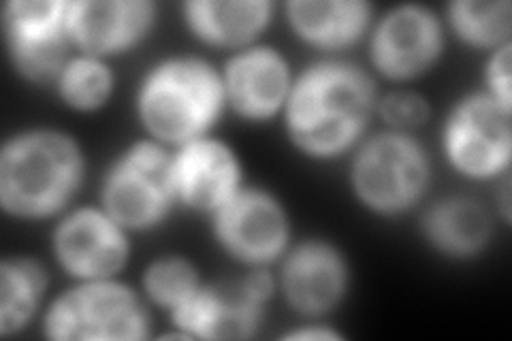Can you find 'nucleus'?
<instances>
[{
    "mask_svg": "<svg viewBox=\"0 0 512 341\" xmlns=\"http://www.w3.org/2000/svg\"><path fill=\"white\" fill-rule=\"evenodd\" d=\"M175 201L173 156L158 141L133 143L103 182V209L126 231L154 229Z\"/></svg>",
    "mask_w": 512,
    "mask_h": 341,
    "instance_id": "nucleus-6",
    "label": "nucleus"
},
{
    "mask_svg": "<svg viewBox=\"0 0 512 341\" xmlns=\"http://www.w3.org/2000/svg\"><path fill=\"white\" fill-rule=\"evenodd\" d=\"M423 235L444 256L470 258L487 248L491 218L470 197H448L425 211Z\"/></svg>",
    "mask_w": 512,
    "mask_h": 341,
    "instance_id": "nucleus-19",
    "label": "nucleus"
},
{
    "mask_svg": "<svg viewBox=\"0 0 512 341\" xmlns=\"http://www.w3.org/2000/svg\"><path fill=\"white\" fill-rule=\"evenodd\" d=\"M214 233L235 261L259 267L286 252L291 226L274 194L263 188H239L214 211Z\"/></svg>",
    "mask_w": 512,
    "mask_h": 341,
    "instance_id": "nucleus-10",
    "label": "nucleus"
},
{
    "mask_svg": "<svg viewBox=\"0 0 512 341\" xmlns=\"http://www.w3.org/2000/svg\"><path fill=\"white\" fill-rule=\"evenodd\" d=\"M84 180L77 141L52 128L9 139L0 154V205L22 220L47 218L67 205Z\"/></svg>",
    "mask_w": 512,
    "mask_h": 341,
    "instance_id": "nucleus-2",
    "label": "nucleus"
},
{
    "mask_svg": "<svg viewBox=\"0 0 512 341\" xmlns=\"http://www.w3.org/2000/svg\"><path fill=\"white\" fill-rule=\"evenodd\" d=\"M224 94L235 113L254 122L274 118L291 92V69L284 56L267 45L235 54L224 67Z\"/></svg>",
    "mask_w": 512,
    "mask_h": 341,
    "instance_id": "nucleus-15",
    "label": "nucleus"
},
{
    "mask_svg": "<svg viewBox=\"0 0 512 341\" xmlns=\"http://www.w3.org/2000/svg\"><path fill=\"white\" fill-rule=\"evenodd\" d=\"M348 263L329 241H303L288 252L280 286L288 305L303 316H323L340 305L348 290Z\"/></svg>",
    "mask_w": 512,
    "mask_h": 341,
    "instance_id": "nucleus-14",
    "label": "nucleus"
},
{
    "mask_svg": "<svg viewBox=\"0 0 512 341\" xmlns=\"http://www.w3.org/2000/svg\"><path fill=\"white\" fill-rule=\"evenodd\" d=\"M444 32L438 15L423 5H399L374 28L372 62L389 79H412L434 67Z\"/></svg>",
    "mask_w": 512,
    "mask_h": 341,
    "instance_id": "nucleus-12",
    "label": "nucleus"
},
{
    "mask_svg": "<svg viewBox=\"0 0 512 341\" xmlns=\"http://www.w3.org/2000/svg\"><path fill=\"white\" fill-rule=\"evenodd\" d=\"M64 0H11L3 32L13 69L32 84H52L67 67L71 45Z\"/></svg>",
    "mask_w": 512,
    "mask_h": 341,
    "instance_id": "nucleus-9",
    "label": "nucleus"
},
{
    "mask_svg": "<svg viewBox=\"0 0 512 341\" xmlns=\"http://www.w3.org/2000/svg\"><path fill=\"white\" fill-rule=\"evenodd\" d=\"M380 118L397 131H410V128H419L429 118V103L421 94L410 90H397L384 96L376 105Z\"/></svg>",
    "mask_w": 512,
    "mask_h": 341,
    "instance_id": "nucleus-24",
    "label": "nucleus"
},
{
    "mask_svg": "<svg viewBox=\"0 0 512 341\" xmlns=\"http://www.w3.org/2000/svg\"><path fill=\"white\" fill-rule=\"evenodd\" d=\"M276 282L267 271L201 284L195 295L173 307L171 320L190 339H250L263 320Z\"/></svg>",
    "mask_w": 512,
    "mask_h": 341,
    "instance_id": "nucleus-7",
    "label": "nucleus"
},
{
    "mask_svg": "<svg viewBox=\"0 0 512 341\" xmlns=\"http://www.w3.org/2000/svg\"><path fill=\"white\" fill-rule=\"evenodd\" d=\"M173 180L178 201L214 214L242 188V167L227 143L201 137L173 156Z\"/></svg>",
    "mask_w": 512,
    "mask_h": 341,
    "instance_id": "nucleus-16",
    "label": "nucleus"
},
{
    "mask_svg": "<svg viewBox=\"0 0 512 341\" xmlns=\"http://www.w3.org/2000/svg\"><path fill=\"white\" fill-rule=\"evenodd\" d=\"M448 22L455 35L468 45L498 50L510 43L512 5L508 0H457L448 5Z\"/></svg>",
    "mask_w": 512,
    "mask_h": 341,
    "instance_id": "nucleus-21",
    "label": "nucleus"
},
{
    "mask_svg": "<svg viewBox=\"0 0 512 341\" xmlns=\"http://www.w3.org/2000/svg\"><path fill=\"white\" fill-rule=\"evenodd\" d=\"M47 288L43 265L28 256H5L0 263V335L20 333L39 310Z\"/></svg>",
    "mask_w": 512,
    "mask_h": 341,
    "instance_id": "nucleus-20",
    "label": "nucleus"
},
{
    "mask_svg": "<svg viewBox=\"0 0 512 341\" xmlns=\"http://www.w3.org/2000/svg\"><path fill=\"white\" fill-rule=\"evenodd\" d=\"M43 331L56 341H139L150 335V314L131 286L88 280L50 305Z\"/></svg>",
    "mask_w": 512,
    "mask_h": 341,
    "instance_id": "nucleus-4",
    "label": "nucleus"
},
{
    "mask_svg": "<svg viewBox=\"0 0 512 341\" xmlns=\"http://www.w3.org/2000/svg\"><path fill=\"white\" fill-rule=\"evenodd\" d=\"M154 18L150 0H73L67 7L71 43L96 58L131 50L148 35Z\"/></svg>",
    "mask_w": 512,
    "mask_h": 341,
    "instance_id": "nucleus-13",
    "label": "nucleus"
},
{
    "mask_svg": "<svg viewBox=\"0 0 512 341\" xmlns=\"http://www.w3.org/2000/svg\"><path fill=\"white\" fill-rule=\"evenodd\" d=\"M201 286V275L188 258L163 256L156 258L143 273V288H146L150 301L160 307L182 305Z\"/></svg>",
    "mask_w": 512,
    "mask_h": 341,
    "instance_id": "nucleus-23",
    "label": "nucleus"
},
{
    "mask_svg": "<svg viewBox=\"0 0 512 341\" xmlns=\"http://www.w3.org/2000/svg\"><path fill=\"white\" fill-rule=\"evenodd\" d=\"M286 13L306 43L320 50H346L370 26L372 5L363 0H293Z\"/></svg>",
    "mask_w": 512,
    "mask_h": 341,
    "instance_id": "nucleus-17",
    "label": "nucleus"
},
{
    "mask_svg": "<svg viewBox=\"0 0 512 341\" xmlns=\"http://www.w3.org/2000/svg\"><path fill=\"white\" fill-rule=\"evenodd\" d=\"M340 333H333L329 329L323 327H310V329H299L288 333L286 339H318V341H325V339H340Z\"/></svg>",
    "mask_w": 512,
    "mask_h": 341,
    "instance_id": "nucleus-26",
    "label": "nucleus"
},
{
    "mask_svg": "<svg viewBox=\"0 0 512 341\" xmlns=\"http://www.w3.org/2000/svg\"><path fill=\"white\" fill-rule=\"evenodd\" d=\"M227 103L222 75L197 56H173L143 79L137 111L154 141L182 145L205 137Z\"/></svg>",
    "mask_w": 512,
    "mask_h": 341,
    "instance_id": "nucleus-3",
    "label": "nucleus"
},
{
    "mask_svg": "<svg viewBox=\"0 0 512 341\" xmlns=\"http://www.w3.org/2000/svg\"><path fill=\"white\" fill-rule=\"evenodd\" d=\"M376 84L357 64L323 60L303 71L284 105L293 145L312 158H335L363 135L378 105Z\"/></svg>",
    "mask_w": 512,
    "mask_h": 341,
    "instance_id": "nucleus-1",
    "label": "nucleus"
},
{
    "mask_svg": "<svg viewBox=\"0 0 512 341\" xmlns=\"http://www.w3.org/2000/svg\"><path fill=\"white\" fill-rule=\"evenodd\" d=\"M184 15L195 35L216 47H242L252 43L271 20L267 0H192Z\"/></svg>",
    "mask_w": 512,
    "mask_h": 341,
    "instance_id": "nucleus-18",
    "label": "nucleus"
},
{
    "mask_svg": "<svg viewBox=\"0 0 512 341\" xmlns=\"http://www.w3.org/2000/svg\"><path fill=\"white\" fill-rule=\"evenodd\" d=\"M512 109L489 92L461 99L444 124V152L453 169L472 180L506 171L512 156Z\"/></svg>",
    "mask_w": 512,
    "mask_h": 341,
    "instance_id": "nucleus-8",
    "label": "nucleus"
},
{
    "mask_svg": "<svg viewBox=\"0 0 512 341\" xmlns=\"http://www.w3.org/2000/svg\"><path fill=\"white\" fill-rule=\"evenodd\" d=\"M429 175V158L421 143L393 131L363 143L352 162L350 184L367 209L397 216L423 199Z\"/></svg>",
    "mask_w": 512,
    "mask_h": 341,
    "instance_id": "nucleus-5",
    "label": "nucleus"
},
{
    "mask_svg": "<svg viewBox=\"0 0 512 341\" xmlns=\"http://www.w3.org/2000/svg\"><path fill=\"white\" fill-rule=\"evenodd\" d=\"M60 99L77 111L101 109L114 92V73L96 56H77L58 77Z\"/></svg>",
    "mask_w": 512,
    "mask_h": 341,
    "instance_id": "nucleus-22",
    "label": "nucleus"
},
{
    "mask_svg": "<svg viewBox=\"0 0 512 341\" xmlns=\"http://www.w3.org/2000/svg\"><path fill=\"white\" fill-rule=\"evenodd\" d=\"M510 56L512 43H504L493 52L487 64V86L489 94L504 107L512 109V86H510Z\"/></svg>",
    "mask_w": 512,
    "mask_h": 341,
    "instance_id": "nucleus-25",
    "label": "nucleus"
},
{
    "mask_svg": "<svg viewBox=\"0 0 512 341\" xmlns=\"http://www.w3.org/2000/svg\"><path fill=\"white\" fill-rule=\"evenodd\" d=\"M54 254L60 267L77 280H109L124 269L131 243L126 229L105 209L82 207L54 231Z\"/></svg>",
    "mask_w": 512,
    "mask_h": 341,
    "instance_id": "nucleus-11",
    "label": "nucleus"
}]
</instances>
